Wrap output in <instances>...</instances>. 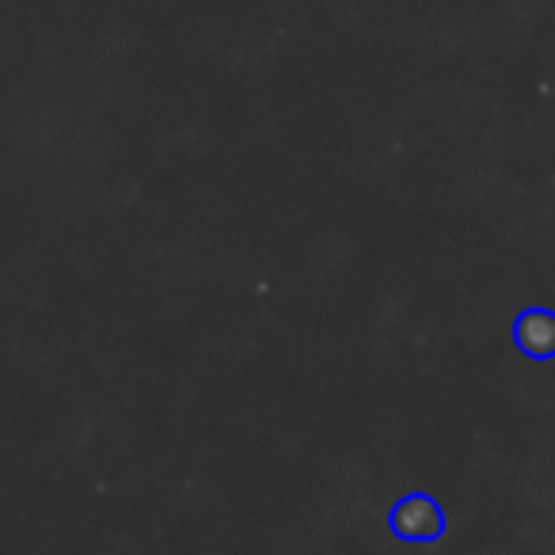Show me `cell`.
<instances>
[{
    "label": "cell",
    "instance_id": "6da1fadb",
    "mask_svg": "<svg viewBox=\"0 0 555 555\" xmlns=\"http://www.w3.org/2000/svg\"><path fill=\"white\" fill-rule=\"evenodd\" d=\"M517 339H521L525 350L532 354H555V317L547 312H532L517 324Z\"/></svg>",
    "mask_w": 555,
    "mask_h": 555
}]
</instances>
